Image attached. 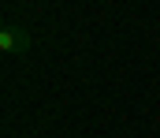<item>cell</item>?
Segmentation results:
<instances>
[{
    "instance_id": "obj_1",
    "label": "cell",
    "mask_w": 160,
    "mask_h": 138,
    "mask_svg": "<svg viewBox=\"0 0 160 138\" xmlns=\"http://www.w3.org/2000/svg\"><path fill=\"white\" fill-rule=\"evenodd\" d=\"M30 49H34L30 30H22V26H15V23H4V30H0V52H4V56H26Z\"/></svg>"
}]
</instances>
